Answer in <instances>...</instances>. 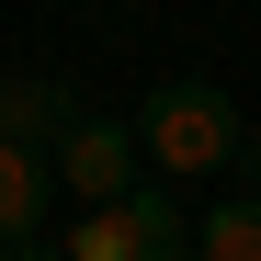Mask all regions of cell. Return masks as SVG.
Returning <instances> with one entry per match:
<instances>
[{"instance_id":"obj_1","label":"cell","mask_w":261,"mask_h":261,"mask_svg":"<svg viewBox=\"0 0 261 261\" xmlns=\"http://www.w3.org/2000/svg\"><path fill=\"white\" fill-rule=\"evenodd\" d=\"M250 137V114L216 91V80H159V91L137 102V148L148 170H170V182H204V170H227Z\"/></svg>"},{"instance_id":"obj_2","label":"cell","mask_w":261,"mask_h":261,"mask_svg":"<svg viewBox=\"0 0 261 261\" xmlns=\"http://www.w3.org/2000/svg\"><path fill=\"white\" fill-rule=\"evenodd\" d=\"M137 170H148V148H137L125 114H80L68 137H57V193H80V204H114Z\"/></svg>"},{"instance_id":"obj_3","label":"cell","mask_w":261,"mask_h":261,"mask_svg":"<svg viewBox=\"0 0 261 261\" xmlns=\"http://www.w3.org/2000/svg\"><path fill=\"white\" fill-rule=\"evenodd\" d=\"M80 114H91L80 80H57V68H0V137H12V148H57Z\"/></svg>"},{"instance_id":"obj_4","label":"cell","mask_w":261,"mask_h":261,"mask_svg":"<svg viewBox=\"0 0 261 261\" xmlns=\"http://www.w3.org/2000/svg\"><path fill=\"white\" fill-rule=\"evenodd\" d=\"M46 193H57V148H12L0 137V239L46 227Z\"/></svg>"},{"instance_id":"obj_5","label":"cell","mask_w":261,"mask_h":261,"mask_svg":"<svg viewBox=\"0 0 261 261\" xmlns=\"http://www.w3.org/2000/svg\"><path fill=\"white\" fill-rule=\"evenodd\" d=\"M193 250H204V261H261V193H227V204H204Z\"/></svg>"},{"instance_id":"obj_6","label":"cell","mask_w":261,"mask_h":261,"mask_svg":"<svg viewBox=\"0 0 261 261\" xmlns=\"http://www.w3.org/2000/svg\"><path fill=\"white\" fill-rule=\"evenodd\" d=\"M227 182H239V193H261V125L239 137V159H227Z\"/></svg>"},{"instance_id":"obj_7","label":"cell","mask_w":261,"mask_h":261,"mask_svg":"<svg viewBox=\"0 0 261 261\" xmlns=\"http://www.w3.org/2000/svg\"><path fill=\"white\" fill-rule=\"evenodd\" d=\"M0 261H68V250H46V239H0Z\"/></svg>"},{"instance_id":"obj_8","label":"cell","mask_w":261,"mask_h":261,"mask_svg":"<svg viewBox=\"0 0 261 261\" xmlns=\"http://www.w3.org/2000/svg\"><path fill=\"white\" fill-rule=\"evenodd\" d=\"M148 261H204V250H193V239H182V250H148Z\"/></svg>"},{"instance_id":"obj_9","label":"cell","mask_w":261,"mask_h":261,"mask_svg":"<svg viewBox=\"0 0 261 261\" xmlns=\"http://www.w3.org/2000/svg\"><path fill=\"white\" fill-rule=\"evenodd\" d=\"M102 12H125V0H102Z\"/></svg>"}]
</instances>
